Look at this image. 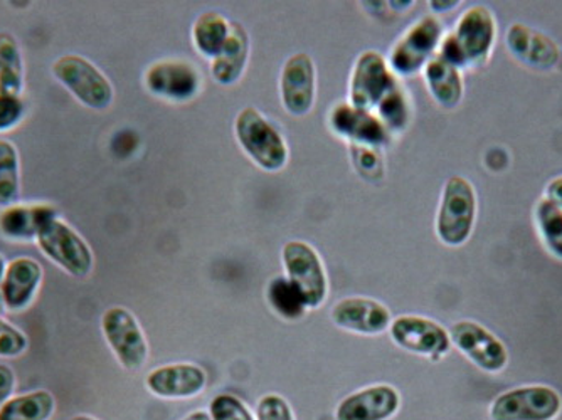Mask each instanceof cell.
Listing matches in <instances>:
<instances>
[{
  "instance_id": "6da1fadb",
  "label": "cell",
  "mask_w": 562,
  "mask_h": 420,
  "mask_svg": "<svg viewBox=\"0 0 562 420\" xmlns=\"http://www.w3.org/2000/svg\"><path fill=\"white\" fill-rule=\"evenodd\" d=\"M497 39V21L487 5H473L458 19L457 27L441 43V58L454 68L473 69L491 59Z\"/></svg>"
},
{
  "instance_id": "7a4b0ae2",
  "label": "cell",
  "mask_w": 562,
  "mask_h": 420,
  "mask_svg": "<svg viewBox=\"0 0 562 420\" xmlns=\"http://www.w3.org/2000/svg\"><path fill=\"white\" fill-rule=\"evenodd\" d=\"M235 137L243 154L258 169L277 173L285 169L290 159L289 145L277 126L252 106H246L235 120Z\"/></svg>"
},
{
  "instance_id": "3957f363",
  "label": "cell",
  "mask_w": 562,
  "mask_h": 420,
  "mask_svg": "<svg viewBox=\"0 0 562 420\" xmlns=\"http://www.w3.org/2000/svg\"><path fill=\"white\" fill-rule=\"evenodd\" d=\"M36 245L41 252L68 276L85 280L93 273V249L80 232H76L59 217V214L44 223L37 234Z\"/></svg>"
},
{
  "instance_id": "277c9868",
  "label": "cell",
  "mask_w": 562,
  "mask_h": 420,
  "mask_svg": "<svg viewBox=\"0 0 562 420\" xmlns=\"http://www.w3.org/2000/svg\"><path fill=\"white\" fill-rule=\"evenodd\" d=\"M400 87V78L391 71L387 58L378 50H366L356 59L350 71L347 103L375 115Z\"/></svg>"
},
{
  "instance_id": "5b68a950",
  "label": "cell",
  "mask_w": 562,
  "mask_h": 420,
  "mask_svg": "<svg viewBox=\"0 0 562 420\" xmlns=\"http://www.w3.org/2000/svg\"><path fill=\"white\" fill-rule=\"evenodd\" d=\"M53 76L76 101L88 110L105 112L115 100V90L109 76L98 69L90 59L78 55H65L53 63Z\"/></svg>"
},
{
  "instance_id": "8992f818",
  "label": "cell",
  "mask_w": 562,
  "mask_h": 420,
  "mask_svg": "<svg viewBox=\"0 0 562 420\" xmlns=\"http://www.w3.org/2000/svg\"><path fill=\"white\" fill-rule=\"evenodd\" d=\"M476 220V194L472 182L465 177L454 175L445 183L438 207V239L448 248H460L472 236Z\"/></svg>"
},
{
  "instance_id": "52a82bcc",
  "label": "cell",
  "mask_w": 562,
  "mask_h": 420,
  "mask_svg": "<svg viewBox=\"0 0 562 420\" xmlns=\"http://www.w3.org/2000/svg\"><path fill=\"white\" fill-rule=\"evenodd\" d=\"M443 25L435 15H425L409 25L391 49L387 65L397 78L418 75L440 53Z\"/></svg>"
},
{
  "instance_id": "ba28073f",
  "label": "cell",
  "mask_w": 562,
  "mask_h": 420,
  "mask_svg": "<svg viewBox=\"0 0 562 420\" xmlns=\"http://www.w3.org/2000/svg\"><path fill=\"white\" fill-rule=\"evenodd\" d=\"M285 276L299 290L306 308L317 309L327 302L328 276L321 254L314 246L289 241L281 251Z\"/></svg>"
},
{
  "instance_id": "9c48e42d",
  "label": "cell",
  "mask_w": 562,
  "mask_h": 420,
  "mask_svg": "<svg viewBox=\"0 0 562 420\" xmlns=\"http://www.w3.org/2000/svg\"><path fill=\"white\" fill-rule=\"evenodd\" d=\"M202 72L194 63L181 58H167L148 66L144 72V87L151 97L172 104L191 103L201 94Z\"/></svg>"
},
{
  "instance_id": "30bf717a",
  "label": "cell",
  "mask_w": 562,
  "mask_h": 420,
  "mask_svg": "<svg viewBox=\"0 0 562 420\" xmlns=\"http://www.w3.org/2000/svg\"><path fill=\"white\" fill-rule=\"evenodd\" d=\"M101 331L125 371L137 372L148 360V343L134 313L113 306L101 317Z\"/></svg>"
},
{
  "instance_id": "8fae6325",
  "label": "cell",
  "mask_w": 562,
  "mask_h": 420,
  "mask_svg": "<svg viewBox=\"0 0 562 420\" xmlns=\"http://www.w3.org/2000/svg\"><path fill=\"white\" fill-rule=\"evenodd\" d=\"M562 412L559 391L548 385H527L504 391L491 407L492 420H555Z\"/></svg>"
},
{
  "instance_id": "7c38bea8",
  "label": "cell",
  "mask_w": 562,
  "mask_h": 420,
  "mask_svg": "<svg viewBox=\"0 0 562 420\" xmlns=\"http://www.w3.org/2000/svg\"><path fill=\"white\" fill-rule=\"evenodd\" d=\"M280 98L285 112L295 118L312 113L317 101V68L312 56L296 53L286 59L280 72Z\"/></svg>"
},
{
  "instance_id": "4fadbf2b",
  "label": "cell",
  "mask_w": 562,
  "mask_h": 420,
  "mask_svg": "<svg viewBox=\"0 0 562 420\" xmlns=\"http://www.w3.org/2000/svg\"><path fill=\"white\" fill-rule=\"evenodd\" d=\"M450 340L480 371L501 374L507 366L508 352L504 341L475 321L454 323L450 328Z\"/></svg>"
},
{
  "instance_id": "5bb4252c",
  "label": "cell",
  "mask_w": 562,
  "mask_h": 420,
  "mask_svg": "<svg viewBox=\"0 0 562 420\" xmlns=\"http://www.w3.org/2000/svg\"><path fill=\"white\" fill-rule=\"evenodd\" d=\"M390 333L400 349L426 359H441L451 349L450 333L429 318L415 315L396 318L391 323Z\"/></svg>"
},
{
  "instance_id": "9a60e30c",
  "label": "cell",
  "mask_w": 562,
  "mask_h": 420,
  "mask_svg": "<svg viewBox=\"0 0 562 420\" xmlns=\"http://www.w3.org/2000/svg\"><path fill=\"white\" fill-rule=\"evenodd\" d=\"M328 126L337 137L357 147L382 148L391 144L390 129L369 112L353 109L352 104L339 103L328 115Z\"/></svg>"
},
{
  "instance_id": "2e32d148",
  "label": "cell",
  "mask_w": 562,
  "mask_h": 420,
  "mask_svg": "<svg viewBox=\"0 0 562 420\" xmlns=\"http://www.w3.org/2000/svg\"><path fill=\"white\" fill-rule=\"evenodd\" d=\"M44 271L33 258L12 259L5 268L4 281L0 286L5 311L22 313L30 309L43 284Z\"/></svg>"
},
{
  "instance_id": "e0dca14e",
  "label": "cell",
  "mask_w": 562,
  "mask_h": 420,
  "mask_svg": "<svg viewBox=\"0 0 562 420\" xmlns=\"http://www.w3.org/2000/svg\"><path fill=\"white\" fill-rule=\"evenodd\" d=\"M331 321L342 330L350 333L375 334L384 333L390 330L391 311L382 303L371 298H361V296H352V298H344L331 308Z\"/></svg>"
},
{
  "instance_id": "ac0fdd59",
  "label": "cell",
  "mask_w": 562,
  "mask_h": 420,
  "mask_svg": "<svg viewBox=\"0 0 562 420\" xmlns=\"http://www.w3.org/2000/svg\"><path fill=\"white\" fill-rule=\"evenodd\" d=\"M207 375L194 363H173L147 375L148 390L162 399H191L206 388Z\"/></svg>"
},
{
  "instance_id": "d6986e66",
  "label": "cell",
  "mask_w": 562,
  "mask_h": 420,
  "mask_svg": "<svg viewBox=\"0 0 562 420\" xmlns=\"http://www.w3.org/2000/svg\"><path fill=\"white\" fill-rule=\"evenodd\" d=\"M505 43L508 53L527 68L548 71L554 68L561 58L558 44L551 37L526 24H514L507 31Z\"/></svg>"
},
{
  "instance_id": "ffe728a7",
  "label": "cell",
  "mask_w": 562,
  "mask_h": 420,
  "mask_svg": "<svg viewBox=\"0 0 562 420\" xmlns=\"http://www.w3.org/2000/svg\"><path fill=\"white\" fill-rule=\"evenodd\" d=\"M401 397L391 385H372L346 397L337 407V420H387L400 410Z\"/></svg>"
},
{
  "instance_id": "44dd1931",
  "label": "cell",
  "mask_w": 562,
  "mask_h": 420,
  "mask_svg": "<svg viewBox=\"0 0 562 420\" xmlns=\"http://www.w3.org/2000/svg\"><path fill=\"white\" fill-rule=\"evenodd\" d=\"M58 211L50 204H14L0 211V236L11 242H33L41 227Z\"/></svg>"
},
{
  "instance_id": "7402d4cb",
  "label": "cell",
  "mask_w": 562,
  "mask_h": 420,
  "mask_svg": "<svg viewBox=\"0 0 562 420\" xmlns=\"http://www.w3.org/2000/svg\"><path fill=\"white\" fill-rule=\"evenodd\" d=\"M251 56L248 31L239 22H232V36L223 53L211 61V76L221 87H233L245 76Z\"/></svg>"
},
{
  "instance_id": "603a6c76",
  "label": "cell",
  "mask_w": 562,
  "mask_h": 420,
  "mask_svg": "<svg viewBox=\"0 0 562 420\" xmlns=\"http://www.w3.org/2000/svg\"><path fill=\"white\" fill-rule=\"evenodd\" d=\"M425 72L426 88L432 100L440 104L441 109L454 110L462 103L465 87H463L462 71L454 68L453 65L435 56L431 61L423 69Z\"/></svg>"
},
{
  "instance_id": "cb8c5ba5",
  "label": "cell",
  "mask_w": 562,
  "mask_h": 420,
  "mask_svg": "<svg viewBox=\"0 0 562 420\" xmlns=\"http://www.w3.org/2000/svg\"><path fill=\"white\" fill-rule=\"evenodd\" d=\"M229 36L232 22L220 12H204L192 24V44L199 55L207 61H214L223 53Z\"/></svg>"
},
{
  "instance_id": "d4e9b609",
  "label": "cell",
  "mask_w": 562,
  "mask_h": 420,
  "mask_svg": "<svg viewBox=\"0 0 562 420\" xmlns=\"http://www.w3.org/2000/svg\"><path fill=\"white\" fill-rule=\"evenodd\" d=\"M25 88V65L14 34L0 33V93L21 94Z\"/></svg>"
},
{
  "instance_id": "484cf974",
  "label": "cell",
  "mask_w": 562,
  "mask_h": 420,
  "mask_svg": "<svg viewBox=\"0 0 562 420\" xmlns=\"http://www.w3.org/2000/svg\"><path fill=\"white\" fill-rule=\"evenodd\" d=\"M55 412V396L41 388L8 400L0 409V420H50Z\"/></svg>"
},
{
  "instance_id": "4316f807",
  "label": "cell",
  "mask_w": 562,
  "mask_h": 420,
  "mask_svg": "<svg viewBox=\"0 0 562 420\" xmlns=\"http://www.w3.org/2000/svg\"><path fill=\"white\" fill-rule=\"evenodd\" d=\"M21 188V157L18 147L0 138V207L18 204Z\"/></svg>"
},
{
  "instance_id": "83f0119b",
  "label": "cell",
  "mask_w": 562,
  "mask_h": 420,
  "mask_svg": "<svg viewBox=\"0 0 562 420\" xmlns=\"http://www.w3.org/2000/svg\"><path fill=\"white\" fill-rule=\"evenodd\" d=\"M267 299L278 317L286 321L300 320L308 311L299 290L286 280L285 274L283 276H274L268 283Z\"/></svg>"
},
{
  "instance_id": "f1b7e54d",
  "label": "cell",
  "mask_w": 562,
  "mask_h": 420,
  "mask_svg": "<svg viewBox=\"0 0 562 420\" xmlns=\"http://www.w3.org/2000/svg\"><path fill=\"white\" fill-rule=\"evenodd\" d=\"M536 220L542 241L555 258L562 259V208L542 198L536 208Z\"/></svg>"
},
{
  "instance_id": "f546056e",
  "label": "cell",
  "mask_w": 562,
  "mask_h": 420,
  "mask_svg": "<svg viewBox=\"0 0 562 420\" xmlns=\"http://www.w3.org/2000/svg\"><path fill=\"white\" fill-rule=\"evenodd\" d=\"M350 157L357 172L366 180H379L384 177V162H382L381 150L378 148L350 145Z\"/></svg>"
},
{
  "instance_id": "4dcf8cb0",
  "label": "cell",
  "mask_w": 562,
  "mask_h": 420,
  "mask_svg": "<svg viewBox=\"0 0 562 420\" xmlns=\"http://www.w3.org/2000/svg\"><path fill=\"white\" fill-rule=\"evenodd\" d=\"M30 349V340L18 327L0 317V359H18Z\"/></svg>"
},
{
  "instance_id": "1f68e13d",
  "label": "cell",
  "mask_w": 562,
  "mask_h": 420,
  "mask_svg": "<svg viewBox=\"0 0 562 420\" xmlns=\"http://www.w3.org/2000/svg\"><path fill=\"white\" fill-rule=\"evenodd\" d=\"M210 412L213 420H255L248 407L238 397L229 396V394L214 397Z\"/></svg>"
},
{
  "instance_id": "d6a6232c",
  "label": "cell",
  "mask_w": 562,
  "mask_h": 420,
  "mask_svg": "<svg viewBox=\"0 0 562 420\" xmlns=\"http://www.w3.org/2000/svg\"><path fill=\"white\" fill-rule=\"evenodd\" d=\"M24 116L25 103L21 94L0 93V134L18 128Z\"/></svg>"
},
{
  "instance_id": "836d02e7",
  "label": "cell",
  "mask_w": 562,
  "mask_h": 420,
  "mask_svg": "<svg viewBox=\"0 0 562 420\" xmlns=\"http://www.w3.org/2000/svg\"><path fill=\"white\" fill-rule=\"evenodd\" d=\"M257 416L258 420H295L289 402L277 394H270L260 400Z\"/></svg>"
},
{
  "instance_id": "e575fe53",
  "label": "cell",
  "mask_w": 562,
  "mask_h": 420,
  "mask_svg": "<svg viewBox=\"0 0 562 420\" xmlns=\"http://www.w3.org/2000/svg\"><path fill=\"white\" fill-rule=\"evenodd\" d=\"M15 384H18V378H15L14 371L5 363H0V409L14 397L12 394H14Z\"/></svg>"
},
{
  "instance_id": "d590c367",
  "label": "cell",
  "mask_w": 562,
  "mask_h": 420,
  "mask_svg": "<svg viewBox=\"0 0 562 420\" xmlns=\"http://www.w3.org/2000/svg\"><path fill=\"white\" fill-rule=\"evenodd\" d=\"M546 198L562 208V177L551 180L546 188Z\"/></svg>"
},
{
  "instance_id": "8d00e7d4",
  "label": "cell",
  "mask_w": 562,
  "mask_h": 420,
  "mask_svg": "<svg viewBox=\"0 0 562 420\" xmlns=\"http://www.w3.org/2000/svg\"><path fill=\"white\" fill-rule=\"evenodd\" d=\"M428 5L435 14H448V12L460 8V2L458 0H443V2L441 0H432Z\"/></svg>"
},
{
  "instance_id": "74e56055",
  "label": "cell",
  "mask_w": 562,
  "mask_h": 420,
  "mask_svg": "<svg viewBox=\"0 0 562 420\" xmlns=\"http://www.w3.org/2000/svg\"><path fill=\"white\" fill-rule=\"evenodd\" d=\"M416 2H413V0H406V2H387V8L393 9L396 14H404L407 9L413 8Z\"/></svg>"
},
{
  "instance_id": "f35d334b",
  "label": "cell",
  "mask_w": 562,
  "mask_h": 420,
  "mask_svg": "<svg viewBox=\"0 0 562 420\" xmlns=\"http://www.w3.org/2000/svg\"><path fill=\"white\" fill-rule=\"evenodd\" d=\"M5 268H8V262H5L4 256L0 254V286H2V281H4ZM4 309V305H2V295H0V311Z\"/></svg>"
},
{
  "instance_id": "ab89813d",
  "label": "cell",
  "mask_w": 562,
  "mask_h": 420,
  "mask_svg": "<svg viewBox=\"0 0 562 420\" xmlns=\"http://www.w3.org/2000/svg\"><path fill=\"white\" fill-rule=\"evenodd\" d=\"M184 420H213V419H211V416L207 412H194V413H191V416H189L188 419H184Z\"/></svg>"
},
{
  "instance_id": "60d3db41",
  "label": "cell",
  "mask_w": 562,
  "mask_h": 420,
  "mask_svg": "<svg viewBox=\"0 0 562 420\" xmlns=\"http://www.w3.org/2000/svg\"><path fill=\"white\" fill-rule=\"evenodd\" d=\"M69 420H97L94 419V417H90V416H75V417H71V419Z\"/></svg>"
}]
</instances>
